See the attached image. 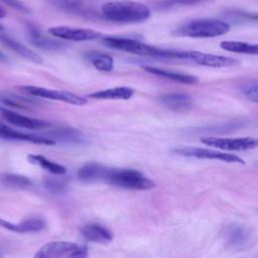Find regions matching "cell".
Here are the masks:
<instances>
[{
    "label": "cell",
    "mask_w": 258,
    "mask_h": 258,
    "mask_svg": "<svg viewBox=\"0 0 258 258\" xmlns=\"http://www.w3.org/2000/svg\"><path fill=\"white\" fill-rule=\"evenodd\" d=\"M102 11L107 19L121 23H138L150 17V9L145 4L130 0L107 2Z\"/></svg>",
    "instance_id": "6da1fadb"
},
{
    "label": "cell",
    "mask_w": 258,
    "mask_h": 258,
    "mask_svg": "<svg viewBox=\"0 0 258 258\" xmlns=\"http://www.w3.org/2000/svg\"><path fill=\"white\" fill-rule=\"evenodd\" d=\"M230 30V25L218 19H196L186 22L172 32L176 36H186L192 38H210L226 34Z\"/></svg>",
    "instance_id": "7a4b0ae2"
},
{
    "label": "cell",
    "mask_w": 258,
    "mask_h": 258,
    "mask_svg": "<svg viewBox=\"0 0 258 258\" xmlns=\"http://www.w3.org/2000/svg\"><path fill=\"white\" fill-rule=\"evenodd\" d=\"M104 182L127 189L147 190L155 187L153 180L138 170L128 168H107Z\"/></svg>",
    "instance_id": "3957f363"
},
{
    "label": "cell",
    "mask_w": 258,
    "mask_h": 258,
    "mask_svg": "<svg viewBox=\"0 0 258 258\" xmlns=\"http://www.w3.org/2000/svg\"><path fill=\"white\" fill-rule=\"evenodd\" d=\"M103 43L111 48L123 50L126 52L138 54V55H146V56H157L165 58H172L173 49H164L155 47L136 39L124 38V37H104L102 39Z\"/></svg>",
    "instance_id": "277c9868"
},
{
    "label": "cell",
    "mask_w": 258,
    "mask_h": 258,
    "mask_svg": "<svg viewBox=\"0 0 258 258\" xmlns=\"http://www.w3.org/2000/svg\"><path fill=\"white\" fill-rule=\"evenodd\" d=\"M172 152L184 157H194L198 159H211L220 160L229 163H240L245 164V161L238 155L227 153L224 151H218L214 149L194 147V146H181L172 149Z\"/></svg>",
    "instance_id": "5b68a950"
},
{
    "label": "cell",
    "mask_w": 258,
    "mask_h": 258,
    "mask_svg": "<svg viewBox=\"0 0 258 258\" xmlns=\"http://www.w3.org/2000/svg\"><path fill=\"white\" fill-rule=\"evenodd\" d=\"M201 142L224 151H245L258 147V138L255 137H237V138H223L207 136L202 137Z\"/></svg>",
    "instance_id": "8992f818"
},
{
    "label": "cell",
    "mask_w": 258,
    "mask_h": 258,
    "mask_svg": "<svg viewBox=\"0 0 258 258\" xmlns=\"http://www.w3.org/2000/svg\"><path fill=\"white\" fill-rule=\"evenodd\" d=\"M20 89L25 93L38 98L60 101L71 105H75V106H83L87 104V100L84 97L71 92H67V91L47 89V88H41L36 86H23Z\"/></svg>",
    "instance_id": "52a82bcc"
},
{
    "label": "cell",
    "mask_w": 258,
    "mask_h": 258,
    "mask_svg": "<svg viewBox=\"0 0 258 258\" xmlns=\"http://www.w3.org/2000/svg\"><path fill=\"white\" fill-rule=\"evenodd\" d=\"M47 31L52 36L66 39V40H72V41H87V40L96 39L100 36L99 32L92 29L64 26V25L49 27Z\"/></svg>",
    "instance_id": "ba28073f"
},
{
    "label": "cell",
    "mask_w": 258,
    "mask_h": 258,
    "mask_svg": "<svg viewBox=\"0 0 258 258\" xmlns=\"http://www.w3.org/2000/svg\"><path fill=\"white\" fill-rule=\"evenodd\" d=\"M187 60H190L199 66L210 67V68H227V67L238 64V60L233 57L205 53V52L195 51V50H189Z\"/></svg>",
    "instance_id": "9c48e42d"
},
{
    "label": "cell",
    "mask_w": 258,
    "mask_h": 258,
    "mask_svg": "<svg viewBox=\"0 0 258 258\" xmlns=\"http://www.w3.org/2000/svg\"><path fill=\"white\" fill-rule=\"evenodd\" d=\"M78 247L72 242L51 241L40 247L32 258H62Z\"/></svg>",
    "instance_id": "30bf717a"
},
{
    "label": "cell",
    "mask_w": 258,
    "mask_h": 258,
    "mask_svg": "<svg viewBox=\"0 0 258 258\" xmlns=\"http://www.w3.org/2000/svg\"><path fill=\"white\" fill-rule=\"evenodd\" d=\"M0 114L10 124L16 125V126H19V127H22V128L38 130V129H42V128H45V127L48 126V123H46L43 120L29 118V117L23 116L21 114H18L14 111L4 109V108H1V107H0Z\"/></svg>",
    "instance_id": "8fae6325"
},
{
    "label": "cell",
    "mask_w": 258,
    "mask_h": 258,
    "mask_svg": "<svg viewBox=\"0 0 258 258\" xmlns=\"http://www.w3.org/2000/svg\"><path fill=\"white\" fill-rule=\"evenodd\" d=\"M44 137L51 140L59 141L67 144H83L85 142V137L83 133L77 129L70 127L56 128L50 132H47Z\"/></svg>",
    "instance_id": "7c38bea8"
},
{
    "label": "cell",
    "mask_w": 258,
    "mask_h": 258,
    "mask_svg": "<svg viewBox=\"0 0 258 258\" xmlns=\"http://www.w3.org/2000/svg\"><path fill=\"white\" fill-rule=\"evenodd\" d=\"M45 223L40 219H29L21 223H11L0 218V228L15 233H35L43 230Z\"/></svg>",
    "instance_id": "4fadbf2b"
},
{
    "label": "cell",
    "mask_w": 258,
    "mask_h": 258,
    "mask_svg": "<svg viewBox=\"0 0 258 258\" xmlns=\"http://www.w3.org/2000/svg\"><path fill=\"white\" fill-rule=\"evenodd\" d=\"M225 238L230 246L234 248H240L249 242L250 231L245 226L239 224H231L227 226L225 230Z\"/></svg>",
    "instance_id": "5bb4252c"
},
{
    "label": "cell",
    "mask_w": 258,
    "mask_h": 258,
    "mask_svg": "<svg viewBox=\"0 0 258 258\" xmlns=\"http://www.w3.org/2000/svg\"><path fill=\"white\" fill-rule=\"evenodd\" d=\"M83 237L94 243H108L113 240V233L106 227L99 224H88L81 229Z\"/></svg>",
    "instance_id": "9a60e30c"
},
{
    "label": "cell",
    "mask_w": 258,
    "mask_h": 258,
    "mask_svg": "<svg viewBox=\"0 0 258 258\" xmlns=\"http://www.w3.org/2000/svg\"><path fill=\"white\" fill-rule=\"evenodd\" d=\"M160 102L173 111H186L192 106V99L184 93H168L160 96Z\"/></svg>",
    "instance_id": "2e32d148"
},
{
    "label": "cell",
    "mask_w": 258,
    "mask_h": 258,
    "mask_svg": "<svg viewBox=\"0 0 258 258\" xmlns=\"http://www.w3.org/2000/svg\"><path fill=\"white\" fill-rule=\"evenodd\" d=\"M0 138L8 139V140H19V141H25L30 142L34 144H41V145H53L55 142L47 137H43L40 135H34V134H27L15 131L11 128H7L3 131H0Z\"/></svg>",
    "instance_id": "e0dca14e"
},
{
    "label": "cell",
    "mask_w": 258,
    "mask_h": 258,
    "mask_svg": "<svg viewBox=\"0 0 258 258\" xmlns=\"http://www.w3.org/2000/svg\"><path fill=\"white\" fill-rule=\"evenodd\" d=\"M134 95V90L128 87H116L89 94V98L98 100H129Z\"/></svg>",
    "instance_id": "ac0fdd59"
},
{
    "label": "cell",
    "mask_w": 258,
    "mask_h": 258,
    "mask_svg": "<svg viewBox=\"0 0 258 258\" xmlns=\"http://www.w3.org/2000/svg\"><path fill=\"white\" fill-rule=\"evenodd\" d=\"M143 69L152 74V75H156L174 82H178L181 84H185V85H195L199 82L198 78L196 76L192 75H187V74H182V73H176V72H171V71H167L164 69H160V68H155V67H143Z\"/></svg>",
    "instance_id": "d6986e66"
},
{
    "label": "cell",
    "mask_w": 258,
    "mask_h": 258,
    "mask_svg": "<svg viewBox=\"0 0 258 258\" xmlns=\"http://www.w3.org/2000/svg\"><path fill=\"white\" fill-rule=\"evenodd\" d=\"M107 168L108 167L103 164H100L97 162H91L83 165L80 168L78 175L80 179L88 182L103 181Z\"/></svg>",
    "instance_id": "ffe728a7"
},
{
    "label": "cell",
    "mask_w": 258,
    "mask_h": 258,
    "mask_svg": "<svg viewBox=\"0 0 258 258\" xmlns=\"http://www.w3.org/2000/svg\"><path fill=\"white\" fill-rule=\"evenodd\" d=\"M0 40L10 49H12L13 51H15L17 54L31 60L34 62H42V58L40 57V55H38L36 52L32 51L31 49H29L28 47H26L25 45H23L22 43L18 42L17 40L11 38L10 36L6 35V34H0Z\"/></svg>",
    "instance_id": "44dd1931"
},
{
    "label": "cell",
    "mask_w": 258,
    "mask_h": 258,
    "mask_svg": "<svg viewBox=\"0 0 258 258\" xmlns=\"http://www.w3.org/2000/svg\"><path fill=\"white\" fill-rule=\"evenodd\" d=\"M221 48L236 53L258 55V43L238 41V40H224L220 43Z\"/></svg>",
    "instance_id": "7402d4cb"
},
{
    "label": "cell",
    "mask_w": 258,
    "mask_h": 258,
    "mask_svg": "<svg viewBox=\"0 0 258 258\" xmlns=\"http://www.w3.org/2000/svg\"><path fill=\"white\" fill-rule=\"evenodd\" d=\"M27 160L32 163V164H36L38 166H40L42 169H45L46 171L52 173V174H56V175H62L67 172V168L58 163H55L49 159H47L46 157L42 156V155H38V154H29L27 156Z\"/></svg>",
    "instance_id": "603a6c76"
},
{
    "label": "cell",
    "mask_w": 258,
    "mask_h": 258,
    "mask_svg": "<svg viewBox=\"0 0 258 258\" xmlns=\"http://www.w3.org/2000/svg\"><path fill=\"white\" fill-rule=\"evenodd\" d=\"M29 40L32 44L36 45L37 47L47 50H58L64 46L63 43L59 41L43 36L38 30L34 28L29 29Z\"/></svg>",
    "instance_id": "cb8c5ba5"
},
{
    "label": "cell",
    "mask_w": 258,
    "mask_h": 258,
    "mask_svg": "<svg viewBox=\"0 0 258 258\" xmlns=\"http://www.w3.org/2000/svg\"><path fill=\"white\" fill-rule=\"evenodd\" d=\"M0 103H2L3 105L9 106L11 108L22 109V110L30 109L33 104L31 100H28L24 97L7 93V92H0Z\"/></svg>",
    "instance_id": "d4e9b609"
},
{
    "label": "cell",
    "mask_w": 258,
    "mask_h": 258,
    "mask_svg": "<svg viewBox=\"0 0 258 258\" xmlns=\"http://www.w3.org/2000/svg\"><path fill=\"white\" fill-rule=\"evenodd\" d=\"M88 60L95 69L101 72H111L114 69V59L111 55L100 52H91L87 55Z\"/></svg>",
    "instance_id": "484cf974"
},
{
    "label": "cell",
    "mask_w": 258,
    "mask_h": 258,
    "mask_svg": "<svg viewBox=\"0 0 258 258\" xmlns=\"http://www.w3.org/2000/svg\"><path fill=\"white\" fill-rule=\"evenodd\" d=\"M0 180L4 185L14 188H27L31 185V180L28 177L13 173H6L1 175Z\"/></svg>",
    "instance_id": "4316f807"
},
{
    "label": "cell",
    "mask_w": 258,
    "mask_h": 258,
    "mask_svg": "<svg viewBox=\"0 0 258 258\" xmlns=\"http://www.w3.org/2000/svg\"><path fill=\"white\" fill-rule=\"evenodd\" d=\"M45 188L52 194H61L67 188V180L56 177H46L43 180Z\"/></svg>",
    "instance_id": "83f0119b"
},
{
    "label": "cell",
    "mask_w": 258,
    "mask_h": 258,
    "mask_svg": "<svg viewBox=\"0 0 258 258\" xmlns=\"http://www.w3.org/2000/svg\"><path fill=\"white\" fill-rule=\"evenodd\" d=\"M208 0H162L159 3L161 8H170L175 6H186V5H195L199 3L206 2Z\"/></svg>",
    "instance_id": "f1b7e54d"
},
{
    "label": "cell",
    "mask_w": 258,
    "mask_h": 258,
    "mask_svg": "<svg viewBox=\"0 0 258 258\" xmlns=\"http://www.w3.org/2000/svg\"><path fill=\"white\" fill-rule=\"evenodd\" d=\"M243 93L248 100L258 104V84L244 88Z\"/></svg>",
    "instance_id": "f546056e"
},
{
    "label": "cell",
    "mask_w": 258,
    "mask_h": 258,
    "mask_svg": "<svg viewBox=\"0 0 258 258\" xmlns=\"http://www.w3.org/2000/svg\"><path fill=\"white\" fill-rule=\"evenodd\" d=\"M66 258H88V248L85 246L78 247L70 254H68Z\"/></svg>",
    "instance_id": "4dcf8cb0"
},
{
    "label": "cell",
    "mask_w": 258,
    "mask_h": 258,
    "mask_svg": "<svg viewBox=\"0 0 258 258\" xmlns=\"http://www.w3.org/2000/svg\"><path fill=\"white\" fill-rule=\"evenodd\" d=\"M1 1H3L5 4L13 7L14 9H16V10H18L20 12H25V13L29 12V9L24 4H22L20 1H18V0H1Z\"/></svg>",
    "instance_id": "1f68e13d"
},
{
    "label": "cell",
    "mask_w": 258,
    "mask_h": 258,
    "mask_svg": "<svg viewBox=\"0 0 258 258\" xmlns=\"http://www.w3.org/2000/svg\"><path fill=\"white\" fill-rule=\"evenodd\" d=\"M49 1L57 2V3H61V4H67V5H71L73 3V0H49Z\"/></svg>",
    "instance_id": "d6a6232c"
},
{
    "label": "cell",
    "mask_w": 258,
    "mask_h": 258,
    "mask_svg": "<svg viewBox=\"0 0 258 258\" xmlns=\"http://www.w3.org/2000/svg\"><path fill=\"white\" fill-rule=\"evenodd\" d=\"M246 17L251 18L253 20H258V15L257 14H246Z\"/></svg>",
    "instance_id": "836d02e7"
},
{
    "label": "cell",
    "mask_w": 258,
    "mask_h": 258,
    "mask_svg": "<svg viewBox=\"0 0 258 258\" xmlns=\"http://www.w3.org/2000/svg\"><path fill=\"white\" fill-rule=\"evenodd\" d=\"M0 61H7V57L0 51Z\"/></svg>",
    "instance_id": "e575fe53"
},
{
    "label": "cell",
    "mask_w": 258,
    "mask_h": 258,
    "mask_svg": "<svg viewBox=\"0 0 258 258\" xmlns=\"http://www.w3.org/2000/svg\"><path fill=\"white\" fill-rule=\"evenodd\" d=\"M7 128H9V127L6 126L5 124H3L2 122H0V131H3V130H5V129H7Z\"/></svg>",
    "instance_id": "d590c367"
},
{
    "label": "cell",
    "mask_w": 258,
    "mask_h": 258,
    "mask_svg": "<svg viewBox=\"0 0 258 258\" xmlns=\"http://www.w3.org/2000/svg\"><path fill=\"white\" fill-rule=\"evenodd\" d=\"M5 15H6V13H5V11L0 7V18H3V17H5Z\"/></svg>",
    "instance_id": "8d00e7d4"
},
{
    "label": "cell",
    "mask_w": 258,
    "mask_h": 258,
    "mask_svg": "<svg viewBox=\"0 0 258 258\" xmlns=\"http://www.w3.org/2000/svg\"><path fill=\"white\" fill-rule=\"evenodd\" d=\"M0 28H1V26H0Z\"/></svg>",
    "instance_id": "74e56055"
}]
</instances>
